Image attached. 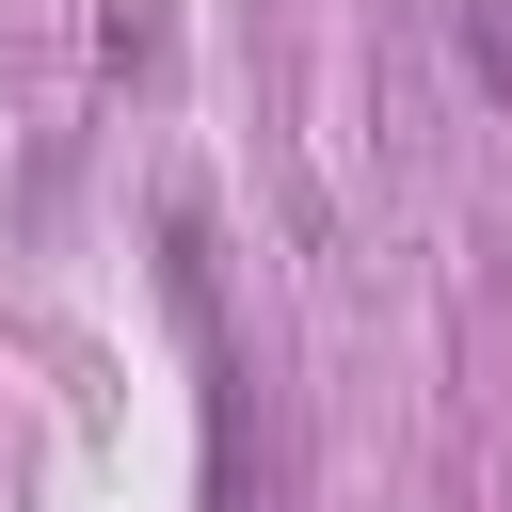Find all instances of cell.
<instances>
[{
	"label": "cell",
	"instance_id": "1",
	"mask_svg": "<svg viewBox=\"0 0 512 512\" xmlns=\"http://www.w3.org/2000/svg\"><path fill=\"white\" fill-rule=\"evenodd\" d=\"M464 80L512 112V0H464Z\"/></svg>",
	"mask_w": 512,
	"mask_h": 512
}]
</instances>
